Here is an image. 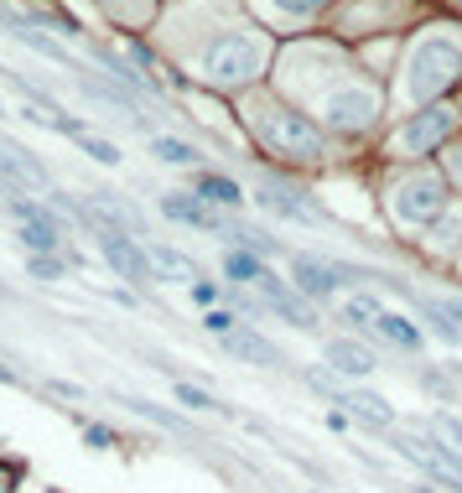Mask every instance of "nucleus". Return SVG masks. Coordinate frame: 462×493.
Here are the masks:
<instances>
[{
  "mask_svg": "<svg viewBox=\"0 0 462 493\" xmlns=\"http://www.w3.org/2000/svg\"><path fill=\"white\" fill-rule=\"evenodd\" d=\"M0 73H5V68H0Z\"/></svg>",
  "mask_w": 462,
  "mask_h": 493,
  "instance_id": "obj_36",
  "label": "nucleus"
},
{
  "mask_svg": "<svg viewBox=\"0 0 462 493\" xmlns=\"http://www.w3.org/2000/svg\"><path fill=\"white\" fill-rule=\"evenodd\" d=\"M260 63H265V48H260V37H250V32H223V37H213L203 52V73L213 83L255 79Z\"/></svg>",
  "mask_w": 462,
  "mask_h": 493,
  "instance_id": "obj_1",
  "label": "nucleus"
},
{
  "mask_svg": "<svg viewBox=\"0 0 462 493\" xmlns=\"http://www.w3.org/2000/svg\"><path fill=\"white\" fill-rule=\"evenodd\" d=\"M328 369H338L343 380H364V374H374V353L349 343V338H333L328 343Z\"/></svg>",
  "mask_w": 462,
  "mask_h": 493,
  "instance_id": "obj_13",
  "label": "nucleus"
},
{
  "mask_svg": "<svg viewBox=\"0 0 462 493\" xmlns=\"http://www.w3.org/2000/svg\"><path fill=\"white\" fill-rule=\"evenodd\" d=\"M223 348L234 353V359H244V364H260V369H286L281 348H275V343H265L260 333H234V338H223Z\"/></svg>",
  "mask_w": 462,
  "mask_h": 493,
  "instance_id": "obj_14",
  "label": "nucleus"
},
{
  "mask_svg": "<svg viewBox=\"0 0 462 493\" xmlns=\"http://www.w3.org/2000/svg\"><path fill=\"white\" fill-rule=\"evenodd\" d=\"M306 380H312V390H322V395L333 400V405H343L353 421H364V426H374V431H390V426H395L390 400L374 395V390H343V384H333L328 374H306Z\"/></svg>",
  "mask_w": 462,
  "mask_h": 493,
  "instance_id": "obj_5",
  "label": "nucleus"
},
{
  "mask_svg": "<svg viewBox=\"0 0 462 493\" xmlns=\"http://www.w3.org/2000/svg\"><path fill=\"white\" fill-rule=\"evenodd\" d=\"M177 400L192 405V411H229V405H219V400L208 395V390H198V384H177Z\"/></svg>",
  "mask_w": 462,
  "mask_h": 493,
  "instance_id": "obj_26",
  "label": "nucleus"
},
{
  "mask_svg": "<svg viewBox=\"0 0 462 493\" xmlns=\"http://www.w3.org/2000/svg\"><path fill=\"white\" fill-rule=\"evenodd\" d=\"M0 114H5V110H0Z\"/></svg>",
  "mask_w": 462,
  "mask_h": 493,
  "instance_id": "obj_37",
  "label": "nucleus"
},
{
  "mask_svg": "<svg viewBox=\"0 0 462 493\" xmlns=\"http://www.w3.org/2000/svg\"><path fill=\"white\" fill-rule=\"evenodd\" d=\"M203 327H208L213 338H234V317H229V312H208Z\"/></svg>",
  "mask_w": 462,
  "mask_h": 493,
  "instance_id": "obj_28",
  "label": "nucleus"
},
{
  "mask_svg": "<svg viewBox=\"0 0 462 493\" xmlns=\"http://www.w3.org/2000/svg\"><path fill=\"white\" fill-rule=\"evenodd\" d=\"M89 442H94V446H110L114 436H110V431H104V426H89Z\"/></svg>",
  "mask_w": 462,
  "mask_h": 493,
  "instance_id": "obj_32",
  "label": "nucleus"
},
{
  "mask_svg": "<svg viewBox=\"0 0 462 493\" xmlns=\"http://www.w3.org/2000/svg\"><path fill=\"white\" fill-rule=\"evenodd\" d=\"M21 244H27L32 255H58L63 234H58V223H21Z\"/></svg>",
  "mask_w": 462,
  "mask_h": 493,
  "instance_id": "obj_23",
  "label": "nucleus"
},
{
  "mask_svg": "<svg viewBox=\"0 0 462 493\" xmlns=\"http://www.w3.org/2000/svg\"><path fill=\"white\" fill-rule=\"evenodd\" d=\"M296 286H302L306 296L328 302V296L338 291V265H328V260H312V255H296Z\"/></svg>",
  "mask_w": 462,
  "mask_h": 493,
  "instance_id": "obj_15",
  "label": "nucleus"
},
{
  "mask_svg": "<svg viewBox=\"0 0 462 493\" xmlns=\"http://www.w3.org/2000/svg\"><path fill=\"white\" fill-rule=\"evenodd\" d=\"M0 384H16V374H11L5 364H0Z\"/></svg>",
  "mask_w": 462,
  "mask_h": 493,
  "instance_id": "obj_33",
  "label": "nucleus"
},
{
  "mask_svg": "<svg viewBox=\"0 0 462 493\" xmlns=\"http://www.w3.org/2000/svg\"><path fill=\"white\" fill-rule=\"evenodd\" d=\"M426 436L436 446H446L452 457H462V421H457V415H446V411L426 415Z\"/></svg>",
  "mask_w": 462,
  "mask_h": 493,
  "instance_id": "obj_22",
  "label": "nucleus"
},
{
  "mask_svg": "<svg viewBox=\"0 0 462 493\" xmlns=\"http://www.w3.org/2000/svg\"><path fill=\"white\" fill-rule=\"evenodd\" d=\"M151 156L167 161V166H198L203 151H198L192 141H177V135H151Z\"/></svg>",
  "mask_w": 462,
  "mask_h": 493,
  "instance_id": "obj_19",
  "label": "nucleus"
},
{
  "mask_svg": "<svg viewBox=\"0 0 462 493\" xmlns=\"http://www.w3.org/2000/svg\"><path fill=\"white\" fill-rule=\"evenodd\" d=\"M5 488H11V483H5V477H0V493H5Z\"/></svg>",
  "mask_w": 462,
  "mask_h": 493,
  "instance_id": "obj_35",
  "label": "nucleus"
},
{
  "mask_svg": "<svg viewBox=\"0 0 462 493\" xmlns=\"http://www.w3.org/2000/svg\"><path fill=\"white\" fill-rule=\"evenodd\" d=\"M384 306H380V296H353L349 306H343V317L353 322V327H374V317H380Z\"/></svg>",
  "mask_w": 462,
  "mask_h": 493,
  "instance_id": "obj_24",
  "label": "nucleus"
},
{
  "mask_svg": "<svg viewBox=\"0 0 462 493\" xmlns=\"http://www.w3.org/2000/svg\"><path fill=\"white\" fill-rule=\"evenodd\" d=\"M260 203L271 208L275 219H286V223H328V213H322L302 188H286V182H275V177L260 182Z\"/></svg>",
  "mask_w": 462,
  "mask_h": 493,
  "instance_id": "obj_9",
  "label": "nucleus"
},
{
  "mask_svg": "<svg viewBox=\"0 0 462 493\" xmlns=\"http://www.w3.org/2000/svg\"><path fill=\"white\" fill-rule=\"evenodd\" d=\"M48 390H52V395H68V400H83V390H79V384H68V380H52Z\"/></svg>",
  "mask_w": 462,
  "mask_h": 493,
  "instance_id": "obj_31",
  "label": "nucleus"
},
{
  "mask_svg": "<svg viewBox=\"0 0 462 493\" xmlns=\"http://www.w3.org/2000/svg\"><path fill=\"white\" fill-rule=\"evenodd\" d=\"M374 110H380V99H374V89H364V83L333 89V94L322 99V114H328V125H333V130H364V125H374Z\"/></svg>",
  "mask_w": 462,
  "mask_h": 493,
  "instance_id": "obj_7",
  "label": "nucleus"
},
{
  "mask_svg": "<svg viewBox=\"0 0 462 493\" xmlns=\"http://www.w3.org/2000/svg\"><path fill=\"white\" fill-rule=\"evenodd\" d=\"M151 271H156L161 281H182L188 291L203 281V271H198V265H192L182 250H167V244H156V250H151Z\"/></svg>",
  "mask_w": 462,
  "mask_h": 493,
  "instance_id": "obj_16",
  "label": "nucleus"
},
{
  "mask_svg": "<svg viewBox=\"0 0 462 493\" xmlns=\"http://www.w3.org/2000/svg\"><path fill=\"white\" fill-rule=\"evenodd\" d=\"M0 302H16V291H11V286H0Z\"/></svg>",
  "mask_w": 462,
  "mask_h": 493,
  "instance_id": "obj_34",
  "label": "nucleus"
},
{
  "mask_svg": "<svg viewBox=\"0 0 462 493\" xmlns=\"http://www.w3.org/2000/svg\"><path fill=\"white\" fill-rule=\"evenodd\" d=\"M260 130H265V141L281 151V156H296V161H322V135L312 125H306L302 114L291 110H271L265 120H260Z\"/></svg>",
  "mask_w": 462,
  "mask_h": 493,
  "instance_id": "obj_4",
  "label": "nucleus"
},
{
  "mask_svg": "<svg viewBox=\"0 0 462 493\" xmlns=\"http://www.w3.org/2000/svg\"><path fill=\"white\" fill-rule=\"evenodd\" d=\"M198 198H203V203H213V208H240L244 203V192L234 188L229 177H213V172L198 177Z\"/></svg>",
  "mask_w": 462,
  "mask_h": 493,
  "instance_id": "obj_21",
  "label": "nucleus"
},
{
  "mask_svg": "<svg viewBox=\"0 0 462 493\" xmlns=\"http://www.w3.org/2000/svg\"><path fill=\"white\" fill-rule=\"evenodd\" d=\"M462 73V52L442 37H431L411 52V73H405V89L411 99H436L442 89H452V79Z\"/></svg>",
  "mask_w": 462,
  "mask_h": 493,
  "instance_id": "obj_2",
  "label": "nucleus"
},
{
  "mask_svg": "<svg viewBox=\"0 0 462 493\" xmlns=\"http://www.w3.org/2000/svg\"><path fill=\"white\" fill-rule=\"evenodd\" d=\"M260 296H265V306H271L275 317L296 322L302 333H317V312H312V306H306V302H302V296H296L291 286H281L275 275H265V281H260Z\"/></svg>",
  "mask_w": 462,
  "mask_h": 493,
  "instance_id": "obj_12",
  "label": "nucleus"
},
{
  "mask_svg": "<svg viewBox=\"0 0 462 493\" xmlns=\"http://www.w3.org/2000/svg\"><path fill=\"white\" fill-rule=\"evenodd\" d=\"M457 130V110H446V104H431V110L411 114V125L400 130V151H411V156H426L436 145L446 141Z\"/></svg>",
  "mask_w": 462,
  "mask_h": 493,
  "instance_id": "obj_8",
  "label": "nucleus"
},
{
  "mask_svg": "<svg viewBox=\"0 0 462 493\" xmlns=\"http://www.w3.org/2000/svg\"><path fill=\"white\" fill-rule=\"evenodd\" d=\"M161 213L177 223H188V229H208V234H234V219H223L213 203L203 198H188V192H161Z\"/></svg>",
  "mask_w": 462,
  "mask_h": 493,
  "instance_id": "obj_11",
  "label": "nucleus"
},
{
  "mask_svg": "<svg viewBox=\"0 0 462 493\" xmlns=\"http://www.w3.org/2000/svg\"><path fill=\"white\" fill-rule=\"evenodd\" d=\"M374 333H380L384 343H395V348H405V353H415V348H421V327H415L411 317H400V312H380V317H374Z\"/></svg>",
  "mask_w": 462,
  "mask_h": 493,
  "instance_id": "obj_17",
  "label": "nucleus"
},
{
  "mask_svg": "<svg viewBox=\"0 0 462 493\" xmlns=\"http://www.w3.org/2000/svg\"><path fill=\"white\" fill-rule=\"evenodd\" d=\"M79 145L99 161V166H120V145H114V141H99V135H79Z\"/></svg>",
  "mask_w": 462,
  "mask_h": 493,
  "instance_id": "obj_25",
  "label": "nucleus"
},
{
  "mask_svg": "<svg viewBox=\"0 0 462 493\" xmlns=\"http://www.w3.org/2000/svg\"><path fill=\"white\" fill-rule=\"evenodd\" d=\"M99 255L110 260V271H120L125 281H135V286L151 281V255H145L135 239L120 234V229H99Z\"/></svg>",
  "mask_w": 462,
  "mask_h": 493,
  "instance_id": "obj_10",
  "label": "nucleus"
},
{
  "mask_svg": "<svg viewBox=\"0 0 462 493\" xmlns=\"http://www.w3.org/2000/svg\"><path fill=\"white\" fill-rule=\"evenodd\" d=\"M223 275H229V281H250V286H260V281H265V260L255 255V250H229V255H223Z\"/></svg>",
  "mask_w": 462,
  "mask_h": 493,
  "instance_id": "obj_18",
  "label": "nucleus"
},
{
  "mask_svg": "<svg viewBox=\"0 0 462 493\" xmlns=\"http://www.w3.org/2000/svg\"><path fill=\"white\" fill-rule=\"evenodd\" d=\"M395 452L405 462H415V467H421L431 483H442V488L462 493V457H452V452H446V446H436L431 436H415V431H405V436H395Z\"/></svg>",
  "mask_w": 462,
  "mask_h": 493,
  "instance_id": "obj_3",
  "label": "nucleus"
},
{
  "mask_svg": "<svg viewBox=\"0 0 462 493\" xmlns=\"http://www.w3.org/2000/svg\"><path fill=\"white\" fill-rule=\"evenodd\" d=\"M192 302H198V306H213V302H219V286H213V281H198V286H192Z\"/></svg>",
  "mask_w": 462,
  "mask_h": 493,
  "instance_id": "obj_30",
  "label": "nucleus"
},
{
  "mask_svg": "<svg viewBox=\"0 0 462 493\" xmlns=\"http://www.w3.org/2000/svg\"><path fill=\"white\" fill-rule=\"evenodd\" d=\"M114 400H120V405H130V411H135V415H145V421H156V426L177 431V436H192V426H188V421H182V415L161 411V405H151V400H141V395H120V390H114Z\"/></svg>",
  "mask_w": 462,
  "mask_h": 493,
  "instance_id": "obj_20",
  "label": "nucleus"
},
{
  "mask_svg": "<svg viewBox=\"0 0 462 493\" xmlns=\"http://www.w3.org/2000/svg\"><path fill=\"white\" fill-rule=\"evenodd\" d=\"M27 275H37V281H58V275H63V260L58 255H32L27 260Z\"/></svg>",
  "mask_w": 462,
  "mask_h": 493,
  "instance_id": "obj_27",
  "label": "nucleus"
},
{
  "mask_svg": "<svg viewBox=\"0 0 462 493\" xmlns=\"http://www.w3.org/2000/svg\"><path fill=\"white\" fill-rule=\"evenodd\" d=\"M442 208H446V188L436 177L415 172L411 182H400V192H395V219L400 223H415V229H421V223H436Z\"/></svg>",
  "mask_w": 462,
  "mask_h": 493,
  "instance_id": "obj_6",
  "label": "nucleus"
},
{
  "mask_svg": "<svg viewBox=\"0 0 462 493\" xmlns=\"http://www.w3.org/2000/svg\"><path fill=\"white\" fill-rule=\"evenodd\" d=\"M275 5H281L286 16H312V11H322V5H328V0H275Z\"/></svg>",
  "mask_w": 462,
  "mask_h": 493,
  "instance_id": "obj_29",
  "label": "nucleus"
}]
</instances>
